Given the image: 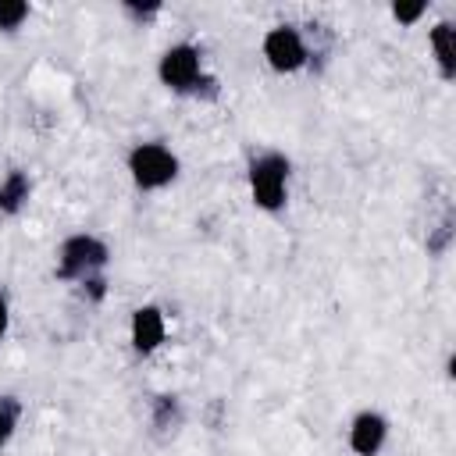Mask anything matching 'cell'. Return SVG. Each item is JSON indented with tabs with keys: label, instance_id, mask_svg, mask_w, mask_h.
Masks as SVG:
<instances>
[{
	"label": "cell",
	"instance_id": "6da1fadb",
	"mask_svg": "<svg viewBox=\"0 0 456 456\" xmlns=\"http://www.w3.org/2000/svg\"><path fill=\"white\" fill-rule=\"evenodd\" d=\"M128 171L139 189H160L178 175V157L160 142H142L128 153Z\"/></svg>",
	"mask_w": 456,
	"mask_h": 456
},
{
	"label": "cell",
	"instance_id": "7a4b0ae2",
	"mask_svg": "<svg viewBox=\"0 0 456 456\" xmlns=\"http://www.w3.org/2000/svg\"><path fill=\"white\" fill-rule=\"evenodd\" d=\"M285 182H289V160L281 153H264L249 164V189L256 207L278 210L285 203Z\"/></svg>",
	"mask_w": 456,
	"mask_h": 456
},
{
	"label": "cell",
	"instance_id": "3957f363",
	"mask_svg": "<svg viewBox=\"0 0 456 456\" xmlns=\"http://www.w3.org/2000/svg\"><path fill=\"white\" fill-rule=\"evenodd\" d=\"M57 256H61V264H57L61 278H89L93 271H100L107 264V246L93 235H71V239H64Z\"/></svg>",
	"mask_w": 456,
	"mask_h": 456
},
{
	"label": "cell",
	"instance_id": "277c9868",
	"mask_svg": "<svg viewBox=\"0 0 456 456\" xmlns=\"http://www.w3.org/2000/svg\"><path fill=\"white\" fill-rule=\"evenodd\" d=\"M160 82L167 86V89H178V93H189V89H196V82L203 78L200 75V50L196 46H189V43H178V46H171L164 57H160Z\"/></svg>",
	"mask_w": 456,
	"mask_h": 456
},
{
	"label": "cell",
	"instance_id": "5b68a950",
	"mask_svg": "<svg viewBox=\"0 0 456 456\" xmlns=\"http://www.w3.org/2000/svg\"><path fill=\"white\" fill-rule=\"evenodd\" d=\"M264 57L274 71H296L306 61V46L292 25H278L264 36Z\"/></svg>",
	"mask_w": 456,
	"mask_h": 456
},
{
	"label": "cell",
	"instance_id": "8992f818",
	"mask_svg": "<svg viewBox=\"0 0 456 456\" xmlns=\"http://www.w3.org/2000/svg\"><path fill=\"white\" fill-rule=\"evenodd\" d=\"M385 435H388V424H385L381 413H360V417L353 420V428H349V445H353V452H360V456H374V452L381 449Z\"/></svg>",
	"mask_w": 456,
	"mask_h": 456
},
{
	"label": "cell",
	"instance_id": "52a82bcc",
	"mask_svg": "<svg viewBox=\"0 0 456 456\" xmlns=\"http://www.w3.org/2000/svg\"><path fill=\"white\" fill-rule=\"evenodd\" d=\"M164 342V314L157 306H139L132 314V346L139 353H153Z\"/></svg>",
	"mask_w": 456,
	"mask_h": 456
},
{
	"label": "cell",
	"instance_id": "ba28073f",
	"mask_svg": "<svg viewBox=\"0 0 456 456\" xmlns=\"http://www.w3.org/2000/svg\"><path fill=\"white\" fill-rule=\"evenodd\" d=\"M431 46H435V57L442 64V75L452 78V71H456V28L449 21H438L431 28Z\"/></svg>",
	"mask_w": 456,
	"mask_h": 456
},
{
	"label": "cell",
	"instance_id": "9c48e42d",
	"mask_svg": "<svg viewBox=\"0 0 456 456\" xmlns=\"http://www.w3.org/2000/svg\"><path fill=\"white\" fill-rule=\"evenodd\" d=\"M25 200H28V178L21 171H11L4 178V185H0V210L4 214H18Z\"/></svg>",
	"mask_w": 456,
	"mask_h": 456
},
{
	"label": "cell",
	"instance_id": "30bf717a",
	"mask_svg": "<svg viewBox=\"0 0 456 456\" xmlns=\"http://www.w3.org/2000/svg\"><path fill=\"white\" fill-rule=\"evenodd\" d=\"M18 413H21V403L14 395H0V449L7 445V438L14 435L18 428Z\"/></svg>",
	"mask_w": 456,
	"mask_h": 456
},
{
	"label": "cell",
	"instance_id": "8fae6325",
	"mask_svg": "<svg viewBox=\"0 0 456 456\" xmlns=\"http://www.w3.org/2000/svg\"><path fill=\"white\" fill-rule=\"evenodd\" d=\"M25 18H28V4L25 0H0V28L4 32H14Z\"/></svg>",
	"mask_w": 456,
	"mask_h": 456
},
{
	"label": "cell",
	"instance_id": "7c38bea8",
	"mask_svg": "<svg viewBox=\"0 0 456 456\" xmlns=\"http://www.w3.org/2000/svg\"><path fill=\"white\" fill-rule=\"evenodd\" d=\"M175 413H178V403H175V395H160V399H157V413H153V424H157V428H164L167 420H175Z\"/></svg>",
	"mask_w": 456,
	"mask_h": 456
},
{
	"label": "cell",
	"instance_id": "4fadbf2b",
	"mask_svg": "<svg viewBox=\"0 0 456 456\" xmlns=\"http://www.w3.org/2000/svg\"><path fill=\"white\" fill-rule=\"evenodd\" d=\"M424 11H428V4H395V7H392L395 21H403V25H413Z\"/></svg>",
	"mask_w": 456,
	"mask_h": 456
},
{
	"label": "cell",
	"instance_id": "5bb4252c",
	"mask_svg": "<svg viewBox=\"0 0 456 456\" xmlns=\"http://www.w3.org/2000/svg\"><path fill=\"white\" fill-rule=\"evenodd\" d=\"M7 331V299L0 296V335Z\"/></svg>",
	"mask_w": 456,
	"mask_h": 456
}]
</instances>
